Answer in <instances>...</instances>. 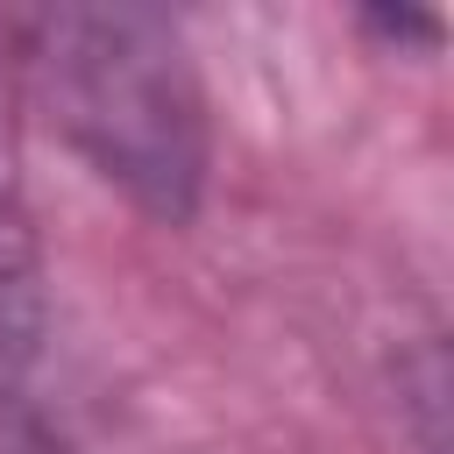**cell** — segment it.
<instances>
[{"mask_svg": "<svg viewBox=\"0 0 454 454\" xmlns=\"http://www.w3.org/2000/svg\"><path fill=\"white\" fill-rule=\"evenodd\" d=\"M35 71L71 142L149 213H192L206 177V121L184 43L142 7H64L35 21Z\"/></svg>", "mask_w": 454, "mask_h": 454, "instance_id": "obj_1", "label": "cell"}, {"mask_svg": "<svg viewBox=\"0 0 454 454\" xmlns=\"http://www.w3.org/2000/svg\"><path fill=\"white\" fill-rule=\"evenodd\" d=\"M43 340V255L21 206V156H14V92L0 57V390L21 383Z\"/></svg>", "mask_w": 454, "mask_h": 454, "instance_id": "obj_2", "label": "cell"}]
</instances>
